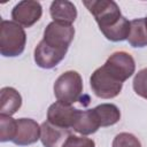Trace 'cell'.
Returning <instances> with one entry per match:
<instances>
[{"mask_svg": "<svg viewBox=\"0 0 147 147\" xmlns=\"http://www.w3.org/2000/svg\"><path fill=\"white\" fill-rule=\"evenodd\" d=\"M22 106V96L14 87H2L0 90V114L11 116Z\"/></svg>", "mask_w": 147, "mask_h": 147, "instance_id": "5bb4252c", "label": "cell"}, {"mask_svg": "<svg viewBox=\"0 0 147 147\" xmlns=\"http://www.w3.org/2000/svg\"><path fill=\"white\" fill-rule=\"evenodd\" d=\"M68 51L57 49L47 45L42 39L34 48V62L42 69H52L56 67L65 56Z\"/></svg>", "mask_w": 147, "mask_h": 147, "instance_id": "ba28073f", "label": "cell"}, {"mask_svg": "<svg viewBox=\"0 0 147 147\" xmlns=\"http://www.w3.org/2000/svg\"><path fill=\"white\" fill-rule=\"evenodd\" d=\"M75 37V28L72 24L52 21L44 31L42 40L57 49L68 51Z\"/></svg>", "mask_w": 147, "mask_h": 147, "instance_id": "5b68a950", "label": "cell"}, {"mask_svg": "<svg viewBox=\"0 0 147 147\" xmlns=\"http://www.w3.org/2000/svg\"><path fill=\"white\" fill-rule=\"evenodd\" d=\"M145 22H146V26H147V17H145Z\"/></svg>", "mask_w": 147, "mask_h": 147, "instance_id": "44dd1931", "label": "cell"}, {"mask_svg": "<svg viewBox=\"0 0 147 147\" xmlns=\"http://www.w3.org/2000/svg\"><path fill=\"white\" fill-rule=\"evenodd\" d=\"M70 134V129L56 126L48 121L40 125V140L45 147H63Z\"/></svg>", "mask_w": 147, "mask_h": 147, "instance_id": "30bf717a", "label": "cell"}, {"mask_svg": "<svg viewBox=\"0 0 147 147\" xmlns=\"http://www.w3.org/2000/svg\"><path fill=\"white\" fill-rule=\"evenodd\" d=\"M63 147H95L94 140L86 138L84 136H75L70 134V137L64 142Z\"/></svg>", "mask_w": 147, "mask_h": 147, "instance_id": "ffe728a7", "label": "cell"}, {"mask_svg": "<svg viewBox=\"0 0 147 147\" xmlns=\"http://www.w3.org/2000/svg\"><path fill=\"white\" fill-rule=\"evenodd\" d=\"M118 80L124 83L136 70V62L131 54L119 51L113 53L103 64Z\"/></svg>", "mask_w": 147, "mask_h": 147, "instance_id": "8992f818", "label": "cell"}, {"mask_svg": "<svg viewBox=\"0 0 147 147\" xmlns=\"http://www.w3.org/2000/svg\"><path fill=\"white\" fill-rule=\"evenodd\" d=\"M126 40L132 47L147 46V26L145 18H136L130 21V32Z\"/></svg>", "mask_w": 147, "mask_h": 147, "instance_id": "2e32d148", "label": "cell"}, {"mask_svg": "<svg viewBox=\"0 0 147 147\" xmlns=\"http://www.w3.org/2000/svg\"><path fill=\"white\" fill-rule=\"evenodd\" d=\"M90 85L93 93L101 99H113L117 96L123 87L118 80L105 65L95 69L90 78Z\"/></svg>", "mask_w": 147, "mask_h": 147, "instance_id": "277c9868", "label": "cell"}, {"mask_svg": "<svg viewBox=\"0 0 147 147\" xmlns=\"http://www.w3.org/2000/svg\"><path fill=\"white\" fill-rule=\"evenodd\" d=\"M17 131L13 140L15 145L28 146L40 139V125L32 118H18Z\"/></svg>", "mask_w": 147, "mask_h": 147, "instance_id": "8fae6325", "label": "cell"}, {"mask_svg": "<svg viewBox=\"0 0 147 147\" xmlns=\"http://www.w3.org/2000/svg\"><path fill=\"white\" fill-rule=\"evenodd\" d=\"M17 131V121L11 116L0 114V141H13Z\"/></svg>", "mask_w": 147, "mask_h": 147, "instance_id": "e0dca14e", "label": "cell"}, {"mask_svg": "<svg viewBox=\"0 0 147 147\" xmlns=\"http://www.w3.org/2000/svg\"><path fill=\"white\" fill-rule=\"evenodd\" d=\"M42 15L40 2L36 0H22L11 10V18L23 28H30L37 23Z\"/></svg>", "mask_w": 147, "mask_h": 147, "instance_id": "52a82bcc", "label": "cell"}, {"mask_svg": "<svg viewBox=\"0 0 147 147\" xmlns=\"http://www.w3.org/2000/svg\"><path fill=\"white\" fill-rule=\"evenodd\" d=\"M83 92L82 76L75 70H68L60 75L54 83V94L57 101L72 105L79 100Z\"/></svg>", "mask_w": 147, "mask_h": 147, "instance_id": "3957f363", "label": "cell"}, {"mask_svg": "<svg viewBox=\"0 0 147 147\" xmlns=\"http://www.w3.org/2000/svg\"><path fill=\"white\" fill-rule=\"evenodd\" d=\"M83 5L95 18L101 32L117 24L123 17L118 5L113 0H85Z\"/></svg>", "mask_w": 147, "mask_h": 147, "instance_id": "7a4b0ae2", "label": "cell"}, {"mask_svg": "<svg viewBox=\"0 0 147 147\" xmlns=\"http://www.w3.org/2000/svg\"><path fill=\"white\" fill-rule=\"evenodd\" d=\"M26 33L14 21L1 20L0 23V53L5 57H15L24 52Z\"/></svg>", "mask_w": 147, "mask_h": 147, "instance_id": "6da1fadb", "label": "cell"}, {"mask_svg": "<svg viewBox=\"0 0 147 147\" xmlns=\"http://www.w3.org/2000/svg\"><path fill=\"white\" fill-rule=\"evenodd\" d=\"M133 90L139 96L147 100V68L136 74L133 78Z\"/></svg>", "mask_w": 147, "mask_h": 147, "instance_id": "d6986e66", "label": "cell"}, {"mask_svg": "<svg viewBox=\"0 0 147 147\" xmlns=\"http://www.w3.org/2000/svg\"><path fill=\"white\" fill-rule=\"evenodd\" d=\"M100 125L95 118L93 109H87V110H79L77 111L74 125L71 129L76 131L77 133L82 136H88L92 133H95L99 130Z\"/></svg>", "mask_w": 147, "mask_h": 147, "instance_id": "4fadbf2b", "label": "cell"}, {"mask_svg": "<svg viewBox=\"0 0 147 147\" xmlns=\"http://www.w3.org/2000/svg\"><path fill=\"white\" fill-rule=\"evenodd\" d=\"M111 147H141V144L132 133L121 132L114 138Z\"/></svg>", "mask_w": 147, "mask_h": 147, "instance_id": "ac0fdd59", "label": "cell"}, {"mask_svg": "<svg viewBox=\"0 0 147 147\" xmlns=\"http://www.w3.org/2000/svg\"><path fill=\"white\" fill-rule=\"evenodd\" d=\"M49 14L53 21L72 24L77 18L76 6L68 0H55L51 3Z\"/></svg>", "mask_w": 147, "mask_h": 147, "instance_id": "7c38bea8", "label": "cell"}, {"mask_svg": "<svg viewBox=\"0 0 147 147\" xmlns=\"http://www.w3.org/2000/svg\"><path fill=\"white\" fill-rule=\"evenodd\" d=\"M78 109L71 105H67L60 101L52 103L47 110V121L52 124L65 129H71L76 118Z\"/></svg>", "mask_w": 147, "mask_h": 147, "instance_id": "9c48e42d", "label": "cell"}, {"mask_svg": "<svg viewBox=\"0 0 147 147\" xmlns=\"http://www.w3.org/2000/svg\"><path fill=\"white\" fill-rule=\"evenodd\" d=\"M95 118L100 126H110L121 119V111L114 103H101L93 108Z\"/></svg>", "mask_w": 147, "mask_h": 147, "instance_id": "9a60e30c", "label": "cell"}]
</instances>
